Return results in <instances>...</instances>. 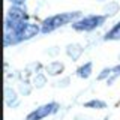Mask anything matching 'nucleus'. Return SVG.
I'll use <instances>...</instances> for the list:
<instances>
[{
    "mask_svg": "<svg viewBox=\"0 0 120 120\" xmlns=\"http://www.w3.org/2000/svg\"><path fill=\"white\" fill-rule=\"evenodd\" d=\"M82 51H84V50H82V47L80 44H69L66 47V54L69 56L72 60H78V59H80V56L82 54Z\"/></svg>",
    "mask_w": 120,
    "mask_h": 120,
    "instance_id": "39448f33",
    "label": "nucleus"
},
{
    "mask_svg": "<svg viewBox=\"0 0 120 120\" xmlns=\"http://www.w3.org/2000/svg\"><path fill=\"white\" fill-rule=\"evenodd\" d=\"M63 69H65V66H63V63L60 62H52L50 65L47 66V72L50 75H59L63 72Z\"/></svg>",
    "mask_w": 120,
    "mask_h": 120,
    "instance_id": "0eeeda50",
    "label": "nucleus"
},
{
    "mask_svg": "<svg viewBox=\"0 0 120 120\" xmlns=\"http://www.w3.org/2000/svg\"><path fill=\"white\" fill-rule=\"evenodd\" d=\"M112 39H120V22H117V24L107 33V36H105V41H112Z\"/></svg>",
    "mask_w": 120,
    "mask_h": 120,
    "instance_id": "6e6552de",
    "label": "nucleus"
},
{
    "mask_svg": "<svg viewBox=\"0 0 120 120\" xmlns=\"http://www.w3.org/2000/svg\"><path fill=\"white\" fill-rule=\"evenodd\" d=\"M38 33H39V27H38L36 24H30V22H27V24L24 26V29L20 32L17 41H18V42H21V41H27V39H30V38L36 36Z\"/></svg>",
    "mask_w": 120,
    "mask_h": 120,
    "instance_id": "20e7f679",
    "label": "nucleus"
},
{
    "mask_svg": "<svg viewBox=\"0 0 120 120\" xmlns=\"http://www.w3.org/2000/svg\"><path fill=\"white\" fill-rule=\"evenodd\" d=\"M11 2H15V3H21V2H24V0H11Z\"/></svg>",
    "mask_w": 120,
    "mask_h": 120,
    "instance_id": "2eb2a0df",
    "label": "nucleus"
},
{
    "mask_svg": "<svg viewBox=\"0 0 120 120\" xmlns=\"http://www.w3.org/2000/svg\"><path fill=\"white\" fill-rule=\"evenodd\" d=\"M111 72H112V69H104L102 71V74L98 77V80H104L105 77H108V75H111Z\"/></svg>",
    "mask_w": 120,
    "mask_h": 120,
    "instance_id": "ddd939ff",
    "label": "nucleus"
},
{
    "mask_svg": "<svg viewBox=\"0 0 120 120\" xmlns=\"http://www.w3.org/2000/svg\"><path fill=\"white\" fill-rule=\"evenodd\" d=\"M105 12H107V15H116V14L119 12V5L116 2L108 3V6L105 8Z\"/></svg>",
    "mask_w": 120,
    "mask_h": 120,
    "instance_id": "9b49d317",
    "label": "nucleus"
},
{
    "mask_svg": "<svg viewBox=\"0 0 120 120\" xmlns=\"http://www.w3.org/2000/svg\"><path fill=\"white\" fill-rule=\"evenodd\" d=\"M78 17H81V12H66V14H57L52 17L47 18L42 24V33H50L52 30L62 27V26L68 24V22L77 20Z\"/></svg>",
    "mask_w": 120,
    "mask_h": 120,
    "instance_id": "f257e3e1",
    "label": "nucleus"
},
{
    "mask_svg": "<svg viewBox=\"0 0 120 120\" xmlns=\"http://www.w3.org/2000/svg\"><path fill=\"white\" fill-rule=\"evenodd\" d=\"M84 107L86 108H98V110H102V108L107 107V104L104 102V101H99V99H92V101H89V102H86L84 104Z\"/></svg>",
    "mask_w": 120,
    "mask_h": 120,
    "instance_id": "1a4fd4ad",
    "label": "nucleus"
},
{
    "mask_svg": "<svg viewBox=\"0 0 120 120\" xmlns=\"http://www.w3.org/2000/svg\"><path fill=\"white\" fill-rule=\"evenodd\" d=\"M59 108V104L57 102H50V104H45L42 107L36 108L35 111H32L30 114L27 116V119L26 120H42L44 117H47V116L52 114V112H56Z\"/></svg>",
    "mask_w": 120,
    "mask_h": 120,
    "instance_id": "7ed1b4c3",
    "label": "nucleus"
},
{
    "mask_svg": "<svg viewBox=\"0 0 120 120\" xmlns=\"http://www.w3.org/2000/svg\"><path fill=\"white\" fill-rule=\"evenodd\" d=\"M21 93H24V95H29L30 93V89L27 86H21Z\"/></svg>",
    "mask_w": 120,
    "mask_h": 120,
    "instance_id": "4468645a",
    "label": "nucleus"
},
{
    "mask_svg": "<svg viewBox=\"0 0 120 120\" xmlns=\"http://www.w3.org/2000/svg\"><path fill=\"white\" fill-rule=\"evenodd\" d=\"M45 82H47V78H45L44 75H36V78H35V86L36 87H44Z\"/></svg>",
    "mask_w": 120,
    "mask_h": 120,
    "instance_id": "f8f14e48",
    "label": "nucleus"
},
{
    "mask_svg": "<svg viewBox=\"0 0 120 120\" xmlns=\"http://www.w3.org/2000/svg\"><path fill=\"white\" fill-rule=\"evenodd\" d=\"M92 68H93V65H92V62H87L86 65H82L81 68H78V71H77V75L80 78H89L90 75H92Z\"/></svg>",
    "mask_w": 120,
    "mask_h": 120,
    "instance_id": "423d86ee",
    "label": "nucleus"
},
{
    "mask_svg": "<svg viewBox=\"0 0 120 120\" xmlns=\"http://www.w3.org/2000/svg\"><path fill=\"white\" fill-rule=\"evenodd\" d=\"M17 102V96H15V92L11 89H6V104L9 105V107H12V105Z\"/></svg>",
    "mask_w": 120,
    "mask_h": 120,
    "instance_id": "9d476101",
    "label": "nucleus"
},
{
    "mask_svg": "<svg viewBox=\"0 0 120 120\" xmlns=\"http://www.w3.org/2000/svg\"><path fill=\"white\" fill-rule=\"evenodd\" d=\"M105 18H107L105 15H89L80 21H75L72 27L75 30H80V32H90V30L102 26L105 22Z\"/></svg>",
    "mask_w": 120,
    "mask_h": 120,
    "instance_id": "f03ea898",
    "label": "nucleus"
}]
</instances>
